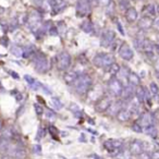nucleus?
<instances>
[{
	"label": "nucleus",
	"instance_id": "f257e3e1",
	"mask_svg": "<svg viewBox=\"0 0 159 159\" xmlns=\"http://www.w3.org/2000/svg\"><path fill=\"white\" fill-rule=\"evenodd\" d=\"M92 86V79L89 75L82 74L77 76V79L73 82V87L79 95H84L89 91Z\"/></svg>",
	"mask_w": 159,
	"mask_h": 159
},
{
	"label": "nucleus",
	"instance_id": "f03ea898",
	"mask_svg": "<svg viewBox=\"0 0 159 159\" xmlns=\"http://www.w3.org/2000/svg\"><path fill=\"white\" fill-rule=\"evenodd\" d=\"M42 22H43V16L42 14L38 11H32L29 16H26V24L29 26V29L32 32L36 33L38 30L42 26Z\"/></svg>",
	"mask_w": 159,
	"mask_h": 159
},
{
	"label": "nucleus",
	"instance_id": "7ed1b4c3",
	"mask_svg": "<svg viewBox=\"0 0 159 159\" xmlns=\"http://www.w3.org/2000/svg\"><path fill=\"white\" fill-rule=\"evenodd\" d=\"M115 56L111 53H97L94 57L93 62L97 68H109L115 62Z\"/></svg>",
	"mask_w": 159,
	"mask_h": 159
},
{
	"label": "nucleus",
	"instance_id": "20e7f679",
	"mask_svg": "<svg viewBox=\"0 0 159 159\" xmlns=\"http://www.w3.org/2000/svg\"><path fill=\"white\" fill-rule=\"evenodd\" d=\"M104 147L106 150H108L109 152L113 154L112 156H118L121 154L122 147H123V141L122 139H109L107 141H105Z\"/></svg>",
	"mask_w": 159,
	"mask_h": 159
},
{
	"label": "nucleus",
	"instance_id": "39448f33",
	"mask_svg": "<svg viewBox=\"0 0 159 159\" xmlns=\"http://www.w3.org/2000/svg\"><path fill=\"white\" fill-rule=\"evenodd\" d=\"M34 66H35V70L38 73H45L48 70V60H47L46 56L43 55L42 52H35L34 56Z\"/></svg>",
	"mask_w": 159,
	"mask_h": 159
},
{
	"label": "nucleus",
	"instance_id": "423d86ee",
	"mask_svg": "<svg viewBox=\"0 0 159 159\" xmlns=\"http://www.w3.org/2000/svg\"><path fill=\"white\" fill-rule=\"evenodd\" d=\"M57 68L60 71H66L71 66V56L66 51H62L57 56Z\"/></svg>",
	"mask_w": 159,
	"mask_h": 159
},
{
	"label": "nucleus",
	"instance_id": "0eeeda50",
	"mask_svg": "<svg viewBox=\"0 0 159 159\" xmlns=\"http://www.w3.org/2000/svg\"><path fill=\"white\" fill-rule=\"evenodd\" d=\"M92 3L86 1V0H77L76 2V16H86L91 13L92 10Z\"/></svg>",
	"mask_w": 159,
	"mask_h": 159
},
{
	"label": "nucleus",
	"instance_id": "6e6552de",
	"mask_svg": "<svg viewBox=\"0 0 159 159\" xmlns=\"http://www.w3.org/2000/svg\"><path fill=\"white\" fill-rule=\"evenodd\" d=\"M122 89H123V85L116 77H112L108 82V92L111 96H115V97L120 96L122 93Z\"/></svg>",
	"mask_w": 159,
	"mask_h": 159
},
{
	"label": "nucleus",
	"instance_id": "1a4fd4ad",
	"mask_svg": "<svg viewBox=\"0 0 159 159\" xmlns=\"http://www.w3.org/2000/svg\"><path fill=\"white\" fill-rule=\"evenodd\" d=\"M144 143L139 139H134L130 144V152L135 157H141L144 152Z\"/></svg>",
	"mask_w": 159,
	"mask_h": 159
},
{
	"label": "nucleus",
	"instance_id": "9d476101",
	"mask_svg": "<svg viewBox=\"0 0 159 159\" xmlns=\"http://www.w3.org/2000/svg\"><path fill=\"white\" fill-rule=\"evenodd\" d=\"M116 38V33L112 30H106L102 35V46L107 48V47L111 46L113 44V40Z\"/></svg>",
	"mask_w": 159,
	"mask_h": 159
},
{
	"label": "nucleus",
	"instance_id": "9b49d317",
	"mask_svg": "<svg viewBox=\"0 0 159 159\" xmlns=\"http://www.w3.org/2000/svg\"><path fill=\"white\" fill-rule=\"evenodd\" d=\"M119 55L122 59L126 60V61H130V60H132L133 57H134V52H133L132 48H131L130 45H128L126 43H123V44L120 46Z\"/></svg>",
	"mask_w": 159,
	"mask_h": 159
},
{
	"label": "nucleus",
	"instance_id": "f8f14e48",
	"mask_svg": "<svg viewBox=\"0 0 159 159\" xmlns=\"http://www.w3.org/2000/svg\"><path fill=\"white\" fill-rule=\"evenodd\" d=\"M111 105V99L109 97H102L100 99L97 100L96 102V110L98 112H105V111L108 110L109 106Z\"/></svg>",
	"mask_w": 159,
	"mask_h": 159
},
{
	"label": "nucleus",
	"instance_id": "ddd939ff",
	"mask_svg": "<svg viewBox=\"0 0 159 159\" xmlns=\"http://www.w3.org/2000/svg\"><path fill=\"white\" fill-rule=\"evenodd\" d=\"M139 124H141L143 128H145V126H148V125H152V124H154V118H152V113L149 112H145L143 113V115L139 117Z\"/></svg>",
	"mask_w": 159,
	"mask_h": 159
},
{
	"label": "nucleus",
	"instance_id": "4468645a",
	"mask_svg": "<svg viewBox=\"0 0 159 159\" xmlns=\"http://www.w3.org/2000/svg\"><path fill=\"white\" fill-rule=\"evenodd\" d=\"M152 19L149 16H144L137 22V25L141 30H148L149 27L152 26Z\"/></svg>",
	"mask_w": 159,
	"mask_h": 159
},
{
	"label": "nucleus",
	"instance_id": "2eb2a0df",
	"mask_svg": "<svg viewBox=\"0 0 159 159\" xmlns=\"http://www.w3.org/2000/svg\"><path fill=\"white\" fill-rule=\"evenodd\" d=\"M135 89L136 87L132 86V85H128V86L123 87L122 89V93H121V97L123 98L124 100H128V99H131L133 97V95L135 94Z\"/></svg>",
	"mask_w": 159,
	"mask_h": 159
},
{
	"label": "nucleus",
	"instance_id": "dca6fc26",
	"mask_svg": "<svg viewBox=\"0 0 159 159\" xmlns=\"http://www.w3.org/2000/svg\"><path fill=\"white\" fill-rule=\"evenodd\" d=\"M137 16H139V14H137V11L135 8L130 7L129 9L125 10V19L129 23L135 22L137 20Z\"/></svg>",
	"mask_w": 159,
	"mask_h": 159
},
{
	"label": "nucleus",
	"instance_id": "f3484780",
	"mask_svg": "<svg viewBox=\"0 0 159 159\" xmlns=\"http://www.w3.org/2000/svg\"><path fill=\"white\" fill-rule=\"evenodd\" d=\"M49 5L52 7L53 11L56 12H60L66 8V2H64V0H48Z\"/></svg>",
	"mask_w": 159,
	"mask_h": 159
},
{
	"label": "nucleus",
	"instance_id": "a211bd4d",
	"mask_svg": "<svg viewBox=\"0 0 159 159\" xmlns=\"http://www.w3.org/2000/svg\"><path fill=\"white\" fill-rule=\"evenodd\" d=\"M77 76H79V75H77V73L75 72V71H68V72L64 73L63 80L66 84L71 85V84H73V82L77 79Z\"/></svg>",
	"mask_w": 159,
	"mask_h": 159
},
{
	"label": "nucleus",
	"instance_id": "6ab92c4d",
	"mask_svg": "<svg viewBox=\"0 0 159 159\" xmlns=\"http://www.w3.org/2000/svg\"><path fill=\"white\" fill-rule=\"evenodd\" d=\"M128 81H129V84L132 85L134 87H137L139 84H141V79L139 76L134 72H130L128 74Z\"/></svg>",
	"mask_w": 159,
	"mask_h": 159
},
{
	"label": "nucleus",
	"instance_id": "aec40b11",
	"mask_svg": "<svg viewBox=\"0 0 159 159\" xmlns=\"http://www.w3.org/2000/svg\"><path fill=\"white\" fill-rule=\"evenodd\" d=\"M116 117H117V119L119 120L120 122H125V121H128V120H130L131 113L129 112V110L122 108L121 110H120L119 112L116 115Z\"/></svg>",
	"mask_w": 159,
	"mask_h": 159
},
{
	"label": "nucleus",
	"instance_id": "412c9836",
	"mask_svg": "<svg viewBox=\"0 0 159 159\" xmlns=\"http://www.w3.org/2000/svg\"><path fill=\"white\" fill-rule=\"evenodd\" d=\"M121 109H122V102H116L115 104L111 102V105L109 106L107 111H108L110 116H115V115H117Z\"/></svg>",
	"mask_w": 159,
	"mask_h": 159
},
{
	"label": "nucleus",
	"instance_id": "4be33fe9",
	"mask_svg": "<svg viewBox=\"0 0 159 159\" xmlns=\"http://www.w3.org/2000/svg\"><path fill=\"white\" fill-rule=\"evenodd\" d=\"M26 152L23 148H14L13 150H10V157L12 158H25Z\"/></svg>",
	"mask_w": 159,
	"mask_h": 159
},
{
	"label": "nucleus",
	"instance_id": "5701e85b",
	"mask_svg": "<svg viewBox=\"0 0 159 159\" xmlns=\"http://www.w3.org/2000/svg\"><path fill=\"white\" fill-rule=\"evenodd\" d=\"M135 96H136L137 100H139V102H145V89H144L143 86H141V85H139V86L136 87V89H135Z\"/></svg>",
	"mask_w": 159,
	"mask_h": 159
},
{
	"label": "nucleus",
	"instance_id": "b1692460",
	"mask_svg": "<svg viewBox=\"0 0 159 159\" xmlns=\"http://www.w3.org/2000/svg\"><path fill=\"white\" fill-rule=\"evenodd\" d=\"M81 29H82L83 31H84L86 34H92V33H94L93 24H92V22H91L89 20L83 21L82 24H81Z\"/></svg>",
	"mask_w": 159,
	"mask_h": 159
},
{
	"label": "nucleus",
	"instance_id": "393cba45",
	"mask_svg": "<svg viewBox=\"0 0 159 159\" xmlns=\"http://www.w3.org/2000/svg\"><path fill=\"white\" fill-rule=\"evenodd\" d=\"M142 49H143L146 53H150V52H152V50H154V45H152V43L150 42L149 39L145 38V39H144V42H143Z\"/></svg>",
	"mask_w": 159,
	"mask_h": 159
},
{
	"label": "nucleus",
	"instance_id": "a878e982",
	"mask_svg": "<svg viewBox=\"0 0 159 159\" xmlns=\"http://www.w3.org/2000/svg\"><path fill=\"white\" fill-rule=\"evenodd\" d=\"M143 132H145L147 135H149V136H152V139H157V130L156 128L154 126V124H152V125H148V126H145V128H143Z\"/></svg>",
	"mask_w": 159,
	"mask_h": 159
},
{
	"label": "nucleus",
	"instance_id": "bb28decb",
	"mask_svg": "<svg viewBox=\"0 0 159 159\" xmlns=\"http://www.w3.org/2000/svg\"><path fill=\"white\" fill-rule=\"evenodd\" d=\"M36 50L33 46H30V47H26V48H23V57L24 58H27V57H31V56L35 55Z\"/></svg>",
	"mask_w": 159,
	"mask_h": 159
},
{
	"label": "nucleus",
	"instance_id": "cd10ccee",
	"mask_svg": "<svg viewBox=\"0 0 159 159\" xmlns=\"http://www.w3.org/2000/svg\"><path fill=\"white\" fill-rule=\"evenodd\" d=\"M115 10H116V5L115 2L110 1L108 6H106V13L108 14L109 16H112L115 14Z\"/></svg>",
	"mask_w": 159,
	"mask_h": 159
},
{
	"label": "nucleus",
	"instance_id": "c85d7f7f",
	"mask_svg": "<svg viewBox=\"0 0 159 159\" xmlns=\"http://www.w3.org/2000/svg\"><path fill=\"white\" fill-rule=\"evenodd\" d=\"M11 52L16 57H23V48L20 46H12Z\"/></svg>",
	"mask_w": 159,
	"mask_h": 159
},
{
	"label": "nucleus",
	"instance_id": "c756f323",
	"mask_svg": "<svg viewBox=\"0 0 159 159\" xmlns=\"http://www.w3.org/2000/svg\"><path fill=\"white\" fill-rule=\"evenodd\" d=\"M13 131L11 130L10 128H7L2 131V136L5 137L6 139H12L13 137Z\"/></svg>",
	"mask_w": 159,
	"mask_h": 159
},
{
	"label": "nucleus",
	"instance_id": "7c9ffc66",
	"mask_svg": "<svg viewBox=\"0 0 159 159\" xmlns=\"http://www.w3.org/2000/svg\"><path fill=\"white\" fill-rule=\"evenodd\" d=\"M109 72H110V74H112V75H115V74H117L118 72L120 71V66H119V64H117L116 62H113L112 64H111L110 66H109Z\"/></svg>",
	"mask_w": 159,
	"mask_h": 159
},
{
	"label": "nucleus",
	"instance_id": "2f4dec72",
	"mask_svg": "<svg viewBox=\"0 0 159 159\" xmlns=\"http://www.w3.org/2000/svg\"><path fill=\"white\" fill-rule=\"evenodd\" d=\"M119 7L121 10H126L130 8V1L129 0H119Z\"/></svg>",
	"mask_w": 159,
	"mask_h": 159
},
{
	"label": "nucleus",
	"instance_id": "473e14b6",
	"mask_svg": "<svg viewBox=\"0 0 159 159\" xmlns=\"http://www.w3.org/2000/svg\"><path fill=\"white\" fill-rule=\"evenodd\" d=\"M145 11L147 12V16H154L156 13V7L152 5H147L145 7Z\"/></svg>",
	"mask_w": 159,
	"mask_h": 159
},
{
	"label": "nucleus",
	"instance_id": "72a5a7b5",
	"mask_svg": "<svg viewBox=\"0 0 159 159\" xmlns=\"http://www.w3.org/2000/svg\"><path fill=\"white\" fill-rule=\"evenodd\" d=\"M149 89H150V92H152V94L154 96H156V95H158V94H159L158 85H157L156 83H150Z\"/></svg>",
	"mask_w": 159,
	"mask_h": 159
},
{
	"label": "nucleus",
	"instance_id": "f704fd0d",
	"mask_svg": "<svg viewBox=\"0 0 159 159\" xmlns=\"http://www.w3.org/2000/svg\"><path fill=\"white\" fill-rule=\"evenodd\" d=\"M51 104H52L53 108H56V109H60L62 107V102H60V99L57 97H53L52 99H51Z\"/></svg>",
	"mask_w": 159,
	"mask_h": 159
},
{
	"label": "nucleus",
	"instance_id": "c9c22d12",
	"mask_svg": "<svg viewBox=\"0 0 159 159\" xmlns=\"http://www.w3.org/2000/svg\"><path fill=\"white\" fill-rule=\"evenodd\" d=\"M132 130L136 133H142L143 132V126H142L139 122H134V123L132 124Z\"/></svg>",
	"mask_w": 159,
	"mask_h": 159
},
{
	"label": "nucleus",
	"instance_id": "e433bc0d",
	"mask_svg": "<svg viewBox=\"0 0 159 159\" xmlns=\"http://www.w3.org/2000/svg\"><path fill=\"white\" fill-rule=\"evenodd\" d=\"M34 108H35V111H36V113H37V116H42L43 113H44V108H43L40 105L35 104L34 105Z\"/></svg>",
	"mask_w": 159,
	"mask_h": 159
},
{
	"label": "nucleus",
	"instance_id": "4c0bfd02",
	"mask_svg": "<svg viewBox=\"0 0 159 159\" xmlns=\"http://www.w3.org/2000/svg\"><path fill=\"white\" fill-rule=\"evenodd\" d=\"M24 80H25V81H26L27 83H29L30 87H31L32 85H33L34 83L36 82L35 80H34V79H33V77H32V76H30V75H24Z\"/></svg>",
	"mask_w": 159,
	"mask_h": 159
},
{
	"label": "nucleus",
	"instance_id": "58836bf2",
	"mask_svg": "<svg viewBox=\"0 0 159 159\" xmlns=\"http://www.w3.org/2000/svg\"><path fill=\"white\" fill-rule=\"evenodd\" d=\"M48 33L50 34V35H52V36H57L58 35V30H57V27L56 26H53V25H51V27L49 29V31H48Z\"/></svg>",
	"mask_w": 159,
	"mask_h": 159
},
{
	"label": "nucleus",
	"instance_id": "ea45409f",
	"mask_svg": "<svg viewBox=\"0 0 159 159\" xmlns=\"http://www.w3.org/2000/svg\"><path fill=\"white\" fill-rule=\"evenodd\" d=\"M152 27H154L157 32H159V16L152 21Z\"/></svg>",
	"mask_w": 159,
	"mask_h": 159
},
{
	"label": "nucleus",
	"instance_id": "a19ab883",
	"mask_svg": "<svg viewBox=\"0 0 159 159\" xmlns=\"http://www.w3.org/2000/svg\"><path fill=\"white\" fill-rule=\"evenodd\" d=\"M96 1H97V5L102 6V7H106V6L109 5V2H110L111 0H96Z\"/></svg>",
	"mask_w": 159,
	"mask_h": 159
},
{
	"label": "nucleus",
	"instance_id": "79ce46f5",
	"mask_svg": "<svg viewBox=\"0 0 159 159\" xmlns=\"http://www.w3.org/2000/svg\"><path fill=\"white\" fill-rule=\"evenodd\" d=\"M33 152H35V154H40V152H42V147H40L39 145H34Z\"/></svg>",
	"mask_w": 159,
	"mask_h": 159
},
{
	"label": "nucleus",
	"instance_id": "37998d69",
	"mask_svg": "<svg viewBox=\"0 0 159 159\" xmlns=\"http://www.w3.org/2000/svg\"><path fill=\"white\" fill-rule=\"evenodd\" d=\"M150 158L152 159H159V150H155L152 155H150Z\"/></svg>",
	"mask_w": 159,
	"mask_h": 159
},
{
	"label": "nucleus",
	"instance_id": "c03bdc74",
	"mask_svg": "<svg viewBox=\"0 0 159 159\" xmlns=\"http://www.w3.org/2000/svg\"><path fill=\"white\" fill-rule=\"evenodd\" d=\"M89 158L99 159V158H100V156H98V155H96V154H93V155H89Z\"/></svg>",
	"mask_w": 159,
	"mask_h": 159
},
{
	"label": "nucleus",
	"instance_id": "a18cd8bd",
	"mask_svg": "<svg viewBox=\"0 0 159 159\" xmlns=\"http://www.w3.org/2000/svg\"><path fill=\"white\" fill-rule=\"evenodd\" d=\"M155 69H156V71H159V59H157L156 63H155Z\"/></svg>",
	"mask_w": 159,
	"mask_h": 159
},
{
	"label": "nucleus",
	"instance_id": "49530a36",
	"mask_svg": "<svg viewBox=\"0 0 159 159\" xmlns=\"http://www.w3.org/2000/svg\"><path fill=\"white\" fill-rule=\"evenodd\" d=\"M10 73H11V74L13 75V77H14V79H19V75L16 74V72H12V71H10Z\"/></svg>",
	"mask_w": 159,
	"mask_h": 159
},
{
	"label": "nucleus",
	"instance_id": "de8ad7c7",
	"mask_svg": "<svg viewBox=\"0 0 159 159\" xmlns=\"http://www.w3.org/2000/svg\"><path fill=\"white\" fill-rule=\"evenodd\" d=\"M86 1L91 2V3H92V6H94V5H96V3H97V1H96V0H86Z\"/></svg>",
	"mask_w": 159,
	"mask_h": 159
},
{
	"label": "nucleus",
	"instance_id": "09e8293b",
	"mask_svg": "<svg viewBox=\"0 0 159 159\" xmlns=\"http://www.w3.org/2000/svg\"><path fill=\"white\" fill-rule=\"evenodd\" d=\"M118 27H119V30H120V32H121L122 35H124V31L121 29V25H120V23H118Z\"/></svg>",
	"mask_w": 159,
	"mask_h": 159
},
{
	"label": "nucleus",
	"instance_id": "8fccbe9b",
	"mask_svg": "<svg viewBox=\"0 0 159 159\" xmlns=\"http://www.w3.org/2000/svg\"><path fill=\"white\" fill-rule=\"evenodd\" d=\"M156 50H157V52L159 53V43H158V44L156 45Z\"/></svg>",
	"mask_w": 159,
	"mask_h": 159
},
{
	"label": "nucleus",
	"instance_id": "3c124183",
	"mask_svg": "<svg viewBox=\"0 0 159 159\" xmlns=\"http://www.w3.org/2000/svg\"><path fill=\"white\" fill-rule=\"evenodd\" d=\"M2 130H3V129H2V122L0 121V132H1Z\"/></svg>",
	"mask_w": 159,
	"mask_h": 159
},
{
	"label": "nucleus",
	"instance_id": "603ef678",
	"mask_svg": "<svg viewBox=\"0 0 159 159\" xmlns=\"http://www.w3.org/2000/svg\"><path fill=\"white\" fill-rule=\"evenodd\" d=\"M3 11H5V9H3V8L0 7V14H2V13H3Z\"/></svg>",
	"mask_w": 159,
	"mask_h": 159
},
{
	"label": "nucleus",
	"instance_id": "864d4df0",
	"mask_svg": "<svg viewBox=\"0 0 159 159\" xmlns=\"http://www.w3.org/2000/svg\"><path fill=\"white\" fill-rule=\"evenodd\" d=\"M156 77H157V80H158V82H159V71H157V74H156Z\"/></svg>",
	"mask_w": 159,
	"mask_h": 159
},
{
	"label": "nucleus",
	"instance_id": "5fc2aeb1",
	"mask_svg": "<svg viewBox=\"0 0 159 159\" xmlns=\"http://www.w3.org/2000/svg\"><path fill=\"white\" fill-rule=\"evenodd\" d=\"M156 11H157V12H158V13H159V5H158V6H157V7H156Z\"/></svg>",
	"mask_w": 159,
	"mask_h": 159
},
{
	"label": "nucleus",
	"instance_id": "6e6d98bb",
	"mask_svg": "<svg viewBox=\"0 0 159 159\" xmlns=\"http://www.w3.org/2000/svg\"><path fill=\"white\" fill-rule=\"evenodd\" d=\"M2 141H3L2 137H0V145H1V143H2Z\"/></svg>",
	"mask_w": 159,
	"mask_h": 159
},
{
	"label": "nucleus",
	"instance_id": "4d7b16f0",
	"mask_svg": "<svg viewBox=\"0 0 159 159\" xmlns=\"http://www.w3.org/2000/svg\"><path fill=\"white\" fill-rule=\"evenodd\" d=\"M70 1H71V2H74V1H76V2H77V0H70Z\"/></svg>",
	"mask_w": 159,
	"mask_h": 159
}]
</instances>
